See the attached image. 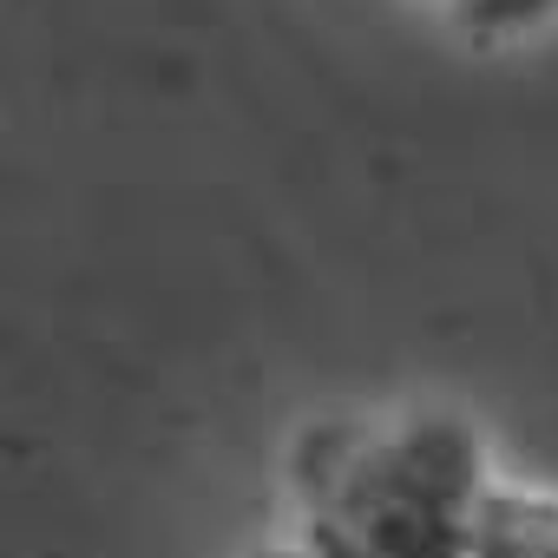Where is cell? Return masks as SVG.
<instances>
[{
    "label": "cell",
    "instance_id": "1",
    "mask_svg": "<svg viewBox=\"0 0 558 558\" xmlns=\"http://www.w3.org/2000/svg\"><path fill=\"white\" fill-rule=\"evenodd\" d=\"M486 486L473 427L440 408L323 434L296 466L290 558H473Z\"/></svg>",
    "mask_w": 558,
    "mask_h": 558
},
{
    "label": "cell",
    "instance_id": "2",
    "mask_svg": "<svg viewBox=\"0 0 558 558\" xmlns=\"http://www.w3.org/2000/svg\"><path fill=\"white\" fill-rule=\"evenodd\" d=\"M473 558H558V493L493 480L480 499Z\"/></svg>",
    "mask_w": 558,
    "mask_h": 558
},
{
    "label": "cell",
    "instance_id": "3",
    "mask_svg": "<svg viewBox=\"0 0 558 558\" xmlns=\"http://www.w3.org/2000/svg\"><path fill=\"white\" fill-rule=\"evenodd\" d=\"M447 21L480 47H512L558 27V0H460Z\"/></svg>",
    "mask_w": 558,
    "mask_h": 558
},
{
    "label": "cell",
    "instance_id": "4",
    "mask_svg": "<svg viewBox=\"0 0 558 558\" xmlns=\"http://www.w3.org/2000/svg\"><path fill=\"white\" fill-rule=\"evenodd\" d=\"M427 8H440V14H453V8H460V0H427Z\"/></svg>",
    "mask_w": 558,
    "mask_h": 558
}]
</instances>
